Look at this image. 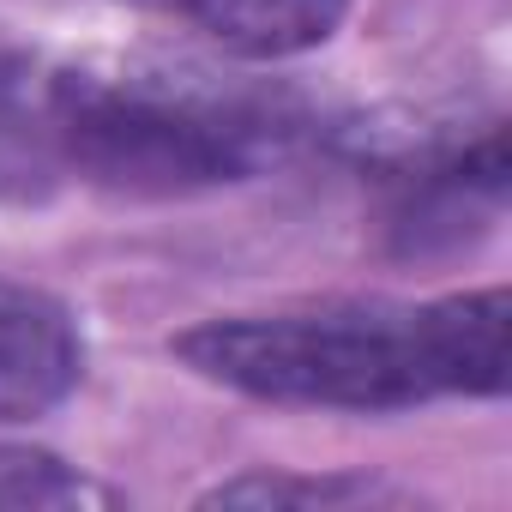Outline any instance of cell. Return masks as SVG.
Listing matches in <instances>:
<instances>
[{"label": "cell", "instance_id": "1", "mask_svg": "<svg viewBox=\"0 0 512 512\" xmlns=\"http://www.w3.org/2000/svg\"><path fill=\"white\" fill-rule=\"evenodd\" d=\"M506 290H464L428 308L338 302L235 314L175 338V356L247 398L314 410H410L446 392H506Z\"/></svg>", "mask_w": 512, "mask_h": 512}, {"label": "cell", "instance_id": "2", "mask_svg": "<svg viewBox=\"0 0 512 512\" xmlns=\"http://www.w3.org/2000/svg\"><path fill=\"white\" fill-rule=\"evenodd\" d=\"M49 115L61 163L133 199H175L241 181L260 151V127L247 115L157 85L61 79Z\"/></svg>", "mask_w": 512, "mask_h": 512}, {"label": "cell", "instance_id": "3", "mask_svg": "<svg viewBox=\"0 0 512 512\" xmlns=\"http://www.w3.org/2000/svg\"><path fill=\"white\" fill-rule=\"evenodd\" d=\"M85 374V338L67 302L0 278V422H37Z\"/></svg>", "mask_w": 512, "mask_h": 512}, {"label": "cell", "instance_id": "4", "mask_svg": "<svg viewBox=\"0 0 512 512\" xmlns=\"http://www.w3.org/2000/svg\"><path fill=\"white\" fill-rule=\"evenodd\" d=\"M187 19L241 61H290L338 37L350 0H187Z\"/></svg>", "mask_w": 512, "mask_h": 512}, {"label": "cell", "instance_id": "5", "mask_svg": "<svg viewBox=\"0 0 512 512\" xmlns=\"http://www.w3.org/2000/svg\"><path fill=\"white\" fill-rule=\"evenodd\" d=\"M61 145H55V115L25 103L19 67H0V199H43L55 181Z\"/></svg>", "mask_w": 512, "mask_h": 512}, {"label": "cell", "instance_id": "6", "mask_svg": "<svg viewBox=\"0 0 512 512\" xmlns=\"http://www.w3.org/2000/svg\"><path fill=\"white\" fill-rule=\"evenodd\" d=\"M410 500L374 476H290V470H247L217 482L199 506H398Z\"/></svg>", "mask_w": 512, "mask_h": 512}, {"label": "cell", "instance_id": "7", "mask_svg": "<svg viewBox=\"0 0 512 512\" xmlns=\"http://www.w3.org/2000/svg\"><path fill=\"white\" fill-rule=\"evenodd\" d=\"M55 506H115V488L91 482L55 452L0 446V512H55Z\"/></svg>", "mask_w": 512, "mask_h": 512}]
</instances>
